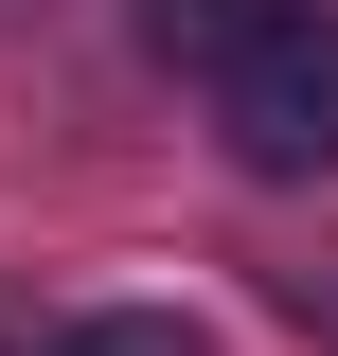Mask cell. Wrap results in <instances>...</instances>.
Instances as JSON below:
<instances>
[{
    "mask_svg": "<svg viewBox=\"0 0 338 356\" xmlns=\"http://www.w3.org/2000/svg\"><path fill=\"white\" fill-rule=\"evenodd\" d=\"M214 143L250 178H321L338 161V18L321 0H267L250 36L214 54Z\"/></svg>",
    "mask_w": 338,
    "mask_h": 356,
    "instance_id": "1",
    "label": "cell"
},
{
    "mask_svg": "<svg viewBox=\"0 0 338 356\" xmlns=\"http://www.w3.org/2000/svg\"><path fill=\"white\" fill-rule=\"evenodd\" d=\"M250 18H267V0H161V36H196V54H232Z\"/></svg>",
    "mask_w": 338,
    "mask_h": 356,
    "instance_id": "3",
    "label": "cell"
},
{
    "mask_svg": "<svg viewBox=\"0 0 338 356\" xmlns=\"http://www.w3.org/2000/svg\"><path fill=\"white\" fill-rule=\"evenodd\" d=\"M285 321H303V339H338V267H285Z\"/></svg>",
    "mask_w": 338,
    "mask_h": 356,
    "instance_id": "4",
    "label": "cell"
},
{
    "mask_svg": "<svg viewBox=\"0 0 338 356\" xmlns=\"http://www.w3.org/2000/svg\"><path fill=\"white\" fill-rule=\"evenodd\" d=\"M54 356H214V339H196L178 303H89V321H72Z\"/></svg>",
    "mask_w": 338,
    "mask_h": 356,
    "instance_id": "2",
    "label": "cell"
}]
</instances>
